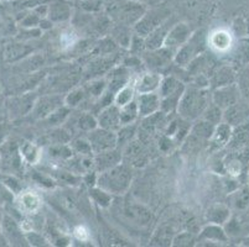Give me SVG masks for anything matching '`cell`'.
<instances>
[{
    "label": "cell",
    "mask_w": 249,
    "mask_h": 247,
    "mask_svg": "<svg viewBox=\"0 0 249 247\" xmlns=\"http://www.w3.org/2000/svg\"><path fill=\"white\" fill-rule=\"evenodd\" d=\"M77 126L81 130L86 131V132H89V131L98 128V121H97V117L93 116L92 114H83L81 115L78 121H77Z\"/></svg>",
    "instance_id": "74e56055"
},
{
    "label": "cell",
    "mask_w": 249,
    "mask_h": 247,
    "mask_svg": "<svg viewBox=\"0 0 249 247\" xmlns=\"http://www.w3.org/2000/svg\"><path fill=\"white\" fill-rule=\"evenodd\" d=\"M166 15H162L161 13H151L145 15L140 19L138 25L135 26L138 35L145 38L149 33H153L156 27H159L160 24H164V19Z\"/></svg>",
    "instance_id": "e0dca14e"
},
{
    "label": "cell",
    "mask_w": 249,
    "mask_h": 247,
    "mask_svg": "<svg viewBox=\"0 0 249 247\" xmlns=\"http://www.w3.org/2000/svg\"><path fill=\"white\" fill-rule=\"evenodd\" d=\"M33 51L30 46L22 44H9L4 49V60L8 63H14L26 57Z\"/></svg>",
    "instance_id": "cb8c5ba5"
},
{
    "label": "cell",
    "mask_w": 249,
    "mask_h": 247,
    "mask_svg": "<svg viewBox=\"0 0 249 247\" xmlns=\"http://www.w3.org/2000/svg\"><path fill=\"white\" fill-rule=\"evenodd\" d=\"M70 146L72 147L76 155H93L92 147L87 139H77Z\"/></svg>",
    "instance_id": "ab89813d"
},
{
    "label": "cell",
    "mask_w": 249,
    "mask_h": 247,
    "mask_svg": "<svg viewBox=\"0 0 249 247\" xmlns=\"http://www.w3.org/2000/svg\"><path fill=\"white\" fill-rule=\"evenodd\" d=\"M244 24H246V30H247V36L249 37V13L247 14L246 19H244Z\"/></svg>",
    "instance_id": "f907efd6"
},
{
    "label": "cell",
    "mask_w": 249,
    "mask_h": 247,
    "mask_svg": "<svg viewBox=\"0 0 249 247\" xmlns=\"http://www.w3.org/2000/svg\"><path fill=\"white\" fill-rule=\"evenodd\" d=\"M20 152H21V156L28 161L29 163H36L41 155H40V149L37 148V146H35L31 142H25L24 145L20 148Z\"/></svg>",
    "instance_id": "d590c367"
},
{
    "label": "cell",
    "mask_w": 249,
    "mask_h": 247,
    "mask_svg": "<svg viewBox=\"0 0 249 247\" xmlns=\"http://www.w3.org/2000/svg\"><path fill=\"white\" fill-rule=\"evenodd\" d=\"M233 128L228 122H221L214 129V132L210 140V148L211 149H221L226 145L230 144L231 137H232Z\"/></svg>",
    "instance_id": "ac0fdd59"
},
{
    "label": "cell",
    "mask_w": 249,
    "mask_h": 247,
    "mask_svg": "<svg viewBox=\"0 0 249 247\" xmlns=\"http://www.w3.org/2000/svg\"><path fill=\"white\" fill-rule=\"evenodd\" d=\"M237 57L244 65L249 62V38H242L241 40L238 51H237Z\"/></svg>",
    "instance_id": "ee69618b"
},
{
    "label": "cell",
    "mask_w": 249,
    "mask_h": 247,
    "mask_svg": "<svg viewBox=\"0 0 249 247\" xmlns=\"http://www.w3.org/2000/svg\"><path fill=\"white\" fill-rule=\"evenodd\" d=\"M238 87L239 90H241V94H243L244 98L249 101V72H246V73L241 77Z\"/></svg>",
    "instance_id": "bcb514c9"
},
{
    "label": "cell",
    "mask_w": 249,
    "mask_h": 247,
    "mask_svg": "<svg viewBox=\"0 0 249 247\" xmlns=\"http://www.w3.org/2000/svg\"><path fill=\"white\" fill-rule=\"evenodd\" d=\"M223 109H221L219 106H217L216 104H210L208 105V108L206 109L205 113H203L202 115V119L207 120V121H210L211 124H213V125H218V124H221L222 120H223Z\"/></svg>",
    "instance_id": "836d02e7"
},
{
    "label": "cell",
    "mask_w": 249,
    "mask_h": 247,
    "mask_svg": "<svg viewBox=\"0 0 249 247\" xmlns=\"http://www.w3.org/2000/svg\"><path fill=\"white\" fill-rule=\"evenodd\" d=\"M161 81V74L158 73V72H150V73L142 74V76L140 77L139 82H138L137 90L139 92V94L156 92V90L160 88Z\"/></svg>",
    "instance_id": "44dd1931"
},
{
    "label": "cell",
    "mask_w": 249,
    "mask_h": 247,
    "mask_svg": "<svg viewBox=\"0 0 249 247\" xmlns=\"http://www.w3.org/2000/svg\"><path fill=\"white\" fill-rule=\"evenodd\" d=\"M1 234H3L5 241L13 245V246H25V245H28L26 244L28 242L26 234H22V230L19 224L9 215H3Z\"/></svg>",
    "instance_id": "8992f818"
},
{
    "label": "cell",
    "mask_w": 249,
    "mask_h": 247,
    "mask_svg": "<svg viewBox=\"0 0 249 247\" xmlns=\"http://www.w3.org/2000/svg\"><path fill=\"white\" fill-rule=\"evenodd\" d=\"M0 158L4 166L9 169H18L21 166V152H19L15 142H4L1 151H0Z\"/></svg>",
    "instance_id": "2e32d148"
},
{
    "label": "cell",
    "mask_w": 249,
    "mask_h": 247,
    "mask_svg": "<svg viewBox=\"0 0 249 247\" xmlns=\"http://www.w3.org/2000/svg\"><path fill=\"white\" fill-rule=\"evenodd\" d=\"M34 104H35L34 95L24 94L9 101V113H10L11 116H21V115L28 114L29 112L33 110Z\"/></svg>",
    "instance_id": "d6986e66"
},
{
    "label": "cell",
    "mask_w": 249,
    "mask_h": 247,
    "mask_svg": "<svg viewBox=\"0 0 249 247\" xmlns=\"http://www.w3.org/2000/svg\"><path fill=\"white\" fill-rule=\"evenodd\" d=\"M242 245H243V246H249V237L244 239L243 241H242Z\"/></svg>",
    "instance_id": "f5cc1de1"
},
{
    "label": "cell",
    "mask_w": 249,
    "mask_h": 247,
    "mask_svg": "<svg viewBox=\"0 0 249 247\" xmlns=\"http://www.w3.org/2000/svg\"><path fill=\"white\" fill-rule=\"evenodd\" d=\"M130 79V71L126 66L123 67H118L113 69L109 74H108V82H107V89L106 92L110 93L112 95L117 94L124 85L129 83Z\"/></svg>",
    "instance_id": "4fadbf2b"
},
{
    "label": "cell",
    "mask_w": 249,
    "mask_h": 247,
    "mask_svg": "<svg viewBox=\"0 0 249 247\" xmlns=\"http://www.w3.org/2000/svg\"><path fill=\"white\" fill-rule=\"evenodd\" d=\"M191 37V30L186 24H176L170 29L166 38H165L164 46L171 49H178L182 45H185Z\"/></svg>",
    "instance_id": "9c48e42d"
},
{
    "label": "cell",
    "mask_w": 249,
    "mask_h": 247,
    "mask_svg": "<svg viewBox=\"0 0 249 247\" xmlns=\"http://www.w3.org/2000/svg\"><path fill=\"white\" fill-rule=\"evenodd\" d=\"M113 36H114V38L121 46L129 47L132 44V35H129V33H126L125 29H123V27H121L119 30H115L113 33Z\"/></svg>",
    "instance_id": "7bdbcfd3"
},
{
    "label": "cell",
    "mask_w": 249,
    "mask_h": 247,
    "mask_svg": "<svg viewBox=\"0 0 249 247\" xmlns=\"http://www.w3.org/2000/svg\"><path fill=\"white\" fill-rule=\"evenodd\" d=\"M124 214L126 219L132 220L139 226H148L153 221V214L150 210L139 204H128L124 209Z\"/></svg>",
    "instance_id": "9a60e30c"
},
{
    "label": "cell",
    "mask_w": 249,
    "mask_h": 247,
    "mask_svg": "<svg viewBox=\"0 0 249 247\" xmlns=\"http://www.w3.org/2000/svg\"><path fill=\"white\" fill-rule=\"evenodd\" d=\"M175 58V51L171 49L162 46L156 49H149L144 53V62L153 71H158L160 68L167 67L170 62Z\"/></svg>",
    "instance_id": "5b68a950"
},
{
    "label": "cell",
    "mask_w": 249,
    "mask_h": 247,
    "mask_svg": "<svg viewBox=\"0 0 249 247\" xmlns=\"http://www.w3.org/2000/svg\"><path fill=\"white\" fill-rule=\"evenodd\" d=\"M203 45H205V40H203L202 33H198L195 36H191L186 44L182 45L175 53L174 61L176 65L180 67L189 66L200 54V52H202Z\"/></svg>",
    "instance_id": "277c9868"
},
{
    "label": "cell",
    "mask_w": 249,
    "mask_h": 247,
    "mask_svg": "<svg viewBox=\"0 0 249 247\" xmlns=\"http://www.w3.org/2000/svg\"><path fill=\"white\" fill-rule=\"evenodd\" d=\"M87 140L89 141L93 153H101L104 151L117 148L118 137L115 131L107 130L103 128H96L94 130L87 132Z\"/></svg>",
    "instance_id": "3957f363"
},
{
    "label": "cell",
    "mask_w": 249,
    "mask_h": 247,
    "mask_svg": "<svg viewBox=\"0 0 249 247\" xmlns=\"http://www.w3.org/2000/svg\"><path fill=\"white\" fill-rule=\"evenodd\" d=\"M1 221H3V214L0 213V237H3V234H1Z\"/></svg>",
    "instance_id": "816d5d0a"
},
{
    "label": "cell",
    "mask_w": 249,
    "mask_h": 247,
    "mask_svg": "<svg viewBox=\"0 0 249 247\" xmlns=\"http://www.w3.org/2000/svg\"><path fill=\"white\" fill-rule=\"evenodd\" d=\"M19 208L26 214H34L40 208V199L34 193H24L19 199Z\"/></svg>",
    "instance_id": "4316f807"
},
{
    "label": "cell",
    "mask_w": 249,
    "mask_h": 247,
    "mask_svg": "<svg viewBox=\"0 0 249 247\" xmlns=\"http://www.w3.org/2000/svg\"><path fill=\"white\" fill-rule=\"evenodd\" d=\"M26 239H28L29 245H33V246H49L50 245L49 241L38 232H28Z\"/></svg>",
    "instance_id": "f6af8a7d"
},
{
    "label": "cell",
    "mask_w": 249,
    "mask_h": 247,
    "mask_svg": "<svg viewBox=\"0 0 249 247\" xmlns=\"http://www.w3.org/2000/svg\"><path fill=\"white\" fill-rule=\"evenodd\" d=\"M196 242V237L191 231H185L180 232L174 236L173 246H194Z\"/></svg>",
    "instance_id": "60d3db41"
},
{
    "label": "cell",
    "mask_w": 249,
    "mask_h": 247,
    "mask_svg": "<svg viewBox=\"0 0 249 247\" xmlns=\"http://www.w3.org/2000/svg\"><path fill=\"white\" fill-rule=\"evenodd\" d=\"M213 47H216L217 49H226L230 47L231 44V37L227 33H223V31H219L213 35L211 40Z\"/></svg>",
    "instance_id": "b9f144b4"
},
{
    "label": "cell",
    "mask_w": 249,
    "mask_h": 247,
    "mask_svg": "<svg viewBox=\"0 0 249 247\" xmlns=\"http://www.w3.org/2000/svg\"><path fill=\"white\" fill-rule=\"evenodd\" d=\"M176 234H174L173 230L170 228H161L153 237V244L154 245H161V246H165V245H173L174 236Z\"/></svg>",
    "instance_id": "8d00e7d4"
},
{
    "label": "cell",
    "mask_w": 249,
    "mask_h": 247,
    "mask_svg": "<svg viewBox=\"0 0 249 247\" xmlns=\"http://www.w3.org/2000/svg\"><path fill=\"white\" fill-rule=\"evenodd\" d=\"M70 113V108L69 106H60L58 109H56L55 112L51 113L49 116L46 117V120L49 122H51L52 125H58V124H62L65 120L67 119Z\"/></svg>",
    "instance_id": "f35d334b"
},
{
    "label": "cell",
    "mask_w": 249,
    "mask_h": 247,
    "mask_svg": "<svg viewBox=\"0 0 249 247\" xmlns=\"http://www.w3.org/2000/svg\"><path fill=\"white\" fill-rule=\"evenodd\" d=\"M231 147L235 149L244 148L249 145V121H244L233 129L231 137ZM228 144V145H230Z\"/></svg>",
    "instance_id": "603a6c76"
},
{
    "label": "cell",
    "mask_w": 249,
    "mask_h": 247,
    "mask_svg": "<svg viewBox=\"0 0 249 247\" xmlns=\"http://www.w3.org/2000/svg\"><path fill=\"white\" fill-rule=\"evenodd\" d=\"M94 168L98 172L107 171V169L112 168V167L117 166L122 162V151L119 148H113L109 151H104V152L96 153L94 155Z\"/></svg>",
    "instance_id": "5bb4252c"
},
{
    "label": "cell",
    "mask_w": 249,
    "mask_h": 247,
    "mask_svg": "<svg viewBox=\"0 0 249 247\" xmlns=\"http://www.w3.org/2000/svg\"><path fill=\"white\" fill-rule=\"evenodd\" d=\"M139 117V110H138L137 101L132 100L126 105L121 106V120L122 125L134 124L135 120Z\"/></svg>",
    "instance_id": "f1b7e54d"
},
{
    "label": "cell",
    "mask_w": 249,
    "mask_h": 247,
    "mask_svg": "<svg viewBox=\"0 0 249 247\" xmlns=\"http://www.w3.org/2000/svg\"><path fill=\"white\" fill-rule=\"evenodd\" d=\"M231 216H232L231 209L225 204H214L208 208L206 213V219L208 223L218 224V225H225Z\"/></svg>",
    "instance_id": "7402d4cb"
},
{
    "label": "cell",
    "mask_w": 249,
    "mask_h": 247,
    "mask_svg": "<svg viewBox=\"0 0 249 247\" xmlns=\"http://www.w3.org/2000/svg\"><path fill=\"white\" fill-rule=\"evenodd\" d=\"M74 155L73 149L71 146H67L65 144L52 145L49 148V156L53 160L57 161H67Z\"/></svg>",
    "instance_id": "4dcf8cb0"
},
{
    "label": "cell",
    "mask_w": 249,
    "mask_h": 247,
    "mask_svg": "<svg viewBox=\"0 0 249 247\" xmlns=\"http://www.w3.org/2000/svg\"><path fill=\"white\" fill-rule=\"evenodd\" d=\"M89 197L90 199L96 204H98L101 208H108L112 204L113 200V194L108 193L104 189L99 188L98 185L92 187L89 190Z\"/></svg>",
    "instance_id": "f546056e"
},
{
    "label": "cell",
    "mask_w": 249,
    "mask_h": 247,
    "mask_svg": "<svg viewBox=\"0 0 249 247\" xmlns=\"http://www.w3.org/2000/svg\"><path fill=\"white\" fill-rule=\"evenodd\" d=\"M210 105V94L205 88L192 85L186 88L178 106V112L182 119L187 121L197 120Z\"/></svg>",
    "instance_id": "6da1fadb"
},
{
    "label": "cell",
    "mask_w": 249,
    "mask_h": 247,
    "mask_svg": "<svg viewBox=\"0 0 249 247\" xmlns=\"http://www.w3.org/2000/svg\"><path fill=\"white\" fill-rule=\"evenodd\" d=\"M85 90L88 95L93 98H101L107 89V81L104 79H93L85 85Z\"/></svg>",
    "instance_id": "d6a6232c"
},
{
    "label": "cell",
    "mask_w": 249,
    "mask_h": 247,
    "mask_svg": "<svg viewBox=\"0 0 249 247\" xmlns=\"http://www.w3.org/2000/svg\"><path fill=\"white\" fill-rule=\"evenodd\" d=\"M113 57H108V58H98V60L93 61L92 63H89V67L87 69V77L89 78L96 79L97 77L101 76L102 73L104 72H107L109 68H112L113 65Z\"/></svg>",
    "instance_id": "484cf974"
},
{
    "label": "cell",
    "mask_w": 249,
    "mask_h": 247,
    "mask_svg": "<svg viewBox=\"0 0 249 247\" xmlns=\"http://www.w3.org/2000/svg\"><path fill=\"white\" fill-rule=\"evenodd\" d=\"M160 95L156 94L155 92L153 93H142L138 97V110H139V116L146 117L149 115L155 114L156 112L160 110Z\"/></svg>",
    "instance_id": "8fae6325"
},
{
    "label": "cell",
    "mask_w": 249,
    "mask_h": 247,
    "mask_svg": "<svg viewBox=\"0 0 249 247\" xmlns=\"http://www.w3.org/2000/svg\"><path fill=\"white\" fill-rule=\"evenodd\" d=\"M135 132H137V125H134V124L122 125V128L117 131L118 148L128 146L133 141V139H134Z\"/></svg>",
    "instance_id": "83f0119b"
},
{
    "label": "cell",
    "mask_w": 249,
    "mask_h": 247,
    "mask_svg": "<svg viewBox=\"0 0 249 247\" xmlns=\"http://www.w3.org/2000/svg\"><path fill=\"white\" fill-rule=\"evenodd\" d=\"M36 24H40V20H38L37 15H29L21 22V25L24 27H34Z\"/></svg>",
    "instance_id": "7dc6e473"
},
{
    "label": "cell",
    "mask_w": 249,
    "mask_h": 247,
    "mask_svg": "<svg viewBox=\"0 0 249 247\" xmlns=\"http://www.w3.org/2000/svg\"><path fill=\"white\" fill-rule=\"evenodd\" d=\"M231 194H232L231 196L232 207L237 212H247V210H249V185L241 188V189L238 188Z\"/></svg>",
    "instance_id": "d4e9b609"
},
{
    "label": "cell",
    "mask_w": 249,
    "mask_h": 247,
    "mask_svg": "<svg viewBox=\"0 0 249 247\" xmlns=\"http://www.w3.org/2000/svg\"><path fill=\"white\" fill-rule=\"evenodd\" d=\"M134 93H135L134 85H130L128 83V84L124 85V87L122 88L117 94H115L114 104L119 106V108H121V106L126 105V104L130 103V101L134 99Z\"/></svg>",
    "instance_id": "1f68e13d"
},
{
    "label": "cell",
    "mask_w": 249,
    "mask_h": 247,
    "mask_svg": "<svg viewBox=\"0 0 249 247\" xmlns=\"http://www.w3.org/2000/svg\"><path fill=\"white\" fill-rule=\"evenodd\" d=\"M239 97H241L239 87L235 83H233V84L217 88L213 92V94H212V101L217 106L226 110V109L231 108L232 105L238 103Z\"/></svg>",
    "instance_id": "52a82bcc"
},
{
    "label": "cell",
    "mask_w": 249,
    "mask_h": 247,
    "mask_svg": "<svg viewBox=\"0 0 249 247\" xmlns=\"http://www.w3.org/2000/svg\"><path fill=\"white\" fill-rule=\"evenodd\" d=\"M9 133V126L6 122L1 121L0 122V145H3L5 142L6 136Z\"/></svg>",
    "instance_id": "c3c4849f"
},
{
    "label": "cell",
    "mask_w": 249,
    "mask_h": 247,
    "mask_svg": "<svg viewBox=\"0 0 249 247\" xmlns=\"http://www.w3.org/2000/svg\"><path fill=\"white\" fill-rule=\"evenodd\" d=\"M97 121H98L99 128L117 132L122 128L121 108L115 104L106 106L102 110H99L98 115H97Z\"/></svg>",
    "instance_id": "ba28073f"
},
{
    "label": "cell",
    "mask_w": 249,
    "mask_h": 247,
    "mask_svg": "<svg viewBox=\"0 0 249 247\" xmlns=\"http://www.w3.org/2000/svg\"><path fill=\"white\" fill-rule=\"evenodd\" d=\"M62 106V99L57 95H46L35 101L33 108L34 116L37 119H46L56 109Z\"/></svg>",
    "instance_id": "30bf717a"
},
{
    "label": "cell",
    "mask_w": 249,
    "mask_h": 247,
    "mask_svg": "<svg viewBox=\"0 0 249 247\" xmlns=\"http://www.w3.org/2000/svg\"><path fill=\"white\" fill-rule=\"evenodd\" d=\"M133 172L128 165L119 163L112 168L103 171L97 177V185L113 196H121L132 184Z\"/></svg>",
    "instance_id": "7a4b0ae2"
},
{
    "label": "cell",
    "mask_w": 249,
    "mask_h": 247,
    "mask_svg": "<svg viewBox=\"0 0 249 247\" xmlns=\"http://www.w3.org/2000/svg\"><path fill=\"white\" fill-rule=\"evenodd\" d=\"M235 79H237V74H235L234 69L231 66H223L212 73L210 82H211L212 87L217 89V88L225 87V85L233 84L235 83Z\"/></svg>",
    "instance_id": "ffe728a7"
},
{
    "label": "cell",
    "mask_w": 249,
    "mask_h": 247,
    "mask_svg": "<svg viewBox=\"0 0 249 247\" xmlns=\"http://www.w3.org/2000/svg\"><path fill=\"white\" fill-rule=\"evenodd\" d=\"M198 240H200V242H210V245H219L227 242L230 240V236H228L227 231L225 230L223 226L210 223L200 231Z\"/></svg>",
    "instance_id": "7c38bea8"
},
{
    "label": "cell",
    "mask_w": 249,
    "mask_h": 247,
    "mask_svg": "<svg viewBox=\"0 0 249 247\" xmlns=\"http://www.w3.org/2000/svg\"><path fill=\"white\" fill-rule=\"evenodd\" d=\"M248 182H249V174H248Z\"/></svg>",
    "instance_id": "db71d44e"
},
{
    "label": "cell",
    "mask_w": 249,
    "mask_h": 247,
    "mask_svg": "<svg viewBox=\"0 0 249 247\" xmlns=\"http://www.w3.org/2000/svg\"><path fill=\"white\" fill-rule=\"evenodd\" d=\"M4 101L0 99V122L4 120Z\"/></svg>",
    "instance_id": "681fc988"
},
{
    "label": "cell",
    "mask_w": 249,
    "mask_h": 247,
    "mask_svg": "<svg viewBox=\"0 0 249 247\" xmlns=\"http://www.w3.org/2000/svg\"><path fill=\"white\" fill-rule=\"evenodd\" d=\"M86 93L85 88H74L72 89L69 94L66 95V98H65V104H66L69 108H76V106L80 105L83 100H85Z\"/></svg>",
    "instance_id": "e575fe53"
}]
</instances>
